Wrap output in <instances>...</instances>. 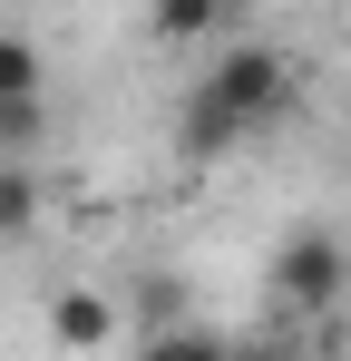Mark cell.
<instances>
[{"label": "cell", "instance_id": "1", "mask_svg": "<svg viewBox=\"0 0 351 361\" xmlns=\"http://www.w3.org/2000/svg\"><path fill=\"white\" fill-rule=\"evenodd\" d=\"M292 98V59L283 49H264V39H234L225 59L195 78V98H185V118H176V147L205 166V157H234L254 127H273Z\"/></svg>", "mask_w": 351, "mask_h": 361}, {"label": "cell", "instance_id": "2", "mask_svg": "<svg viewBox=\"0 0 351 361\" xmlns=\"http://www.w3.org/2000/svg\"><path fill=\"white\" fill-rule=\"evenodd\" d=\"M264 293H273V312H302V322L342 312V302H351V244L332 235V225H292Z\"/></svg>", "mask_w": 351, "mask_h": 361}, {"label": "cell", "instance_id": "3", "mask_svg": "<svg viewBox=\"0 0 351 361\" xmlns=\"http://www.w3.org/2000/svg\"><path fill=\"white\" fill-rule=\"evenodd\" d=\"M108 332H117V302L108 293H88V283L49 293V342H58V352H98Z\"/></svg>", "mask_w": 351, "mask_h": 361}, {"label": "cell", "instance_id": "4", "mask_svg": "<svg viewBox=\"0 0 351 361\" xmlns=\"http://www.w3.org/2000/svg\"><path fill=\"white\" fill-rule=\"evenodd\" d=\"M39 176L20 166V157H0V244H20V235H39Z\"/></svg>", "mask_w": 351, "mask_h": 361}, {"label": "cell", "instance_id": "5", "mask_svg": "<svg viewBox=\"0 0 351 361\" xmlns=\"http://www.w3.org/2000/svg\"><path fill=\"white\" fill-rule=\"evenodd\" d=\"M137 361H234V342H225V332H205V322H156Z\"/></svg>", "mask_w": 351, "mask_h": 361}, {"label": "cell", "instance_id": "6", "mask_svg": "<svg viewBox=\"0 0 351 361\" xmlns=\"http://www.w3.org/2000/svg\"><path fill=\"white\" fill-rule=\"evenodd\" d=\"M39 88H49V59H39V39L0 30V98H39Z\"/></svg>", "mask_w": 351, "mask_h": 361}, {"label": "cell", "instance_id": "7", "mask_svg": "<svg viewBox=\"0 0 351 361\" xmlns=\"http://www.w3.org/2000/svg\"><path fill=\"white\" fill-rule=\"evenodd\" d=\"M234 20V0H156V39H215Z\"/></svg>", "mask_w": 351, "mask_h": 361}, {"label": "cell", "instance_id": "8", "mask_svg": "<svg viewBox=\"0 0 351 361\" xmlns=\"http://www.w3.org/2000/svg\"><path fill=\"white\" fill-rule=\"evenodd\" d=\"M39 137V98H0V157H20Z\"/></svg>", "mask_w": 351, "mask_h": 361}, {"label": "cell", "instance_id": "9", "mask_svg": "<svg viewBox=\"0 0 351 361\" xmlns=\"http://www.w3.org/2000/svg\"><path fill=\"white\" fill-rule=\"evenodd\" d=\"M234 361H322V352H292V342H244Z\"/></svg>", "mask_w": 351, "mask_h": 361}, {"label": "cell", "instance_id": "10", "mask_svg": "<svg viewBox=\"0 0 351 361\" xmlns=\"http://www.w3.org/2000/svg\"><path fill=\"white\" fill-rule=\"evenodd\" d=\"M332 10H342V20H351V0H332Z\"/></svg>", "mask_w": 351, "mask_h": 361}, {"label": "cell", "instance_id": "11", "mask_svg": "<svg viewBox=\"0 0 351 361\" xmlns=\"http://www.w3.org/2000/svg\"><path fill=\"white\" fill-rule=\"evenodd\" d=\"M342 361H351V352H342Z\"/></svg>", "mask_w": 351, "mask_h": 361}]
</instances>
